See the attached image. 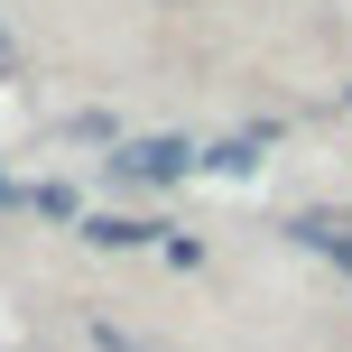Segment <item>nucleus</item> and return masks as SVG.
I'll return each mask as SVG.
<instances>
[{
    "label": "nucleus",
    "instance_id": "f257e3e1",
    "mask_svg": "<svg viewBox=\"0 0 352 352\" xmlns=\"http://www.w3.org/2000/svg\"><path fill=\"white\" fill-rule=\"evenodd\" d=\"M186 167H195L186 140H130V148H111V176H121V186H176Z\"/></svg>",
    "mask_w": 352,
    "mask_h": 352
},
{
    "label": "nucleus",
    "instance_id": "f03ea898",
    "mask_svg": "<svg viewBox=\"0 0 352 352\" xmlns=\"http://www.w3.org/2000/svg\"><path fill=\"white\" fill-rule=\"evenodd\" d=\"M148 232H158V223H130V213H93V223H84V241H102V250H140Z\"/></svg>",
    "mask_w": 352,
    "mask_h": 352
},
{
    "label": "nucleus",
    "instance_id": "7ed1b4c3",
    "mask_svg": "<svg viewBox=\"0 0 352 352\" xmlns=\"http://www.w3.org/2000/svg\"><path fill=\"white\" fill-rule=\"evenodd\" d=\"M297 241H306V250H334V260L352 269V232H334V223H297Z\"/></svg>",
    "mask_w": 352,
    "mask_h": 352
}]
</instances>
